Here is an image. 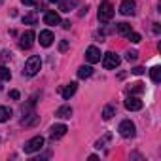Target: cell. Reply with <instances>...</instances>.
I'll list each match as a JSON object with an SVG mask.
<instances>
[{"label":"cell","instance_id":"obj_1","mask_svg":"<svg viewBox=\"0 0 161 161\" xmlns=\"http://www.w3.org/2000/svg\"><path fill=\"white\" fill-rule=\"evenodd\" d=\"M40 68H42V59H40L38 55H32V57H29L27 63H25L23 76H36Z\"/></svg>","mask_w":161,"mask_h":161},{"label":"cell","instance_id":"obj_2","mask_svg":"<svg viewBox=\"0 0 161 161\" xmlns=\"http://www.w3.org/2000/svg\"><path fill=\"white\" fill-rule=\"evenodd\" d=\"M97 17H99L101 23H108V21H112V17H114V6H112V2H108V0L101 2Z\"/></svg>","mask_w":161,"mask_h":161},{"label":"cell","instance_id":"obj_3","mask_svg":"<svg viewBox=\"0 0 161 161\" xmlns=\"http://www.w3.org/2000/svg\"><path fill=\"white\" fill-rule=\"evenodd\" d=\"M42 146H44V136H34V138L25 142L23 150H25V153H34V152L42 150Z\"/></svg>","mask_w":161,"mask_h":161},{"label":"cell","instance_id":"obj_4","mask_svg":"<svg viewBox=\"0 0 161 161\" xmlns=\"http://www.w3.org/2000/svg\"><path fill=\"white\" fill-rule=\"evenodd\" d=\"M34 38H36L34 31H25L21 34V38H19V47L21 49H31L32 44H34Z\"/></svg>","mask_w":161,"mask_h":161},{"label":"cell","instance_id":"obj_5","mask_svg":"<svg viewBox=\"0 0 161 161\" xmlns=\"http://www.w3.org/2000/svg\"><path fill=\"white\" fill-rule=\"evenodd\" d=\"M118 131H119V135L123 138H131V136H135V123L131 119H123L119 123V129Z\"/></svg>","mask_w":161,"mask_h":161},{"label":"cell","instance_id":"obj_6","mask_svg":"<svg viewBox=\"0 0 161 161\" xmlns=\"http://www.w3.org/2000/svg\"><path fill=\"white\" fill-rule=\"evenodd\" d=\"M118 64H119V57H118L116 53L108 51V53L103 55V66H104L106 70H112V68H116Z\"/></svg>","mask_w":161,"mask_h":161},{"label":"cell","instance_id":"obj_7","mask_svg":"<svg viewBox=\"0 0 161 161\" xmlns=\"http://www.w3.org/2000/svg\"><path fill=\"white\" fill-rule=\"evenodd\" d=\"M86 59H87V63H91V64L99 63V61H101V49H99L97 46H89V47L86 49Z\"/></svg>","mask_w":161,"mask_h":161},{"label":"cell","instance_id":"obj_8","mask_svg":"<svg viewBox=\"0 0 161 161\" xmlns=\"http://www.w3.org/2000/svg\"><path fill=\"white\" fill-rule=\"evenodd\" d=\"M66 125H63V123H57V125H53L51 129H49V138L51 140H57V138H61V136H64L66 135Z\"/></svg>","mask_w":161,"mask_h":161},{"label":"cell","instance_id":"obj_9","mask_svg":"<svg viewBox=\"0 0 161 161\" xmlns=\"http://www.w3.org/2000/svg\"><path fill=\"white\" fill-rule=\"evenodd\" d=\"M135 8H136L135 0H123L119 6V14L121 15H135Z\"/></svg>","mask_w":161,"mask_h":161},{"label":"cell","instance_id":"obj_10","mask_svg":"<svg viewBox=\"0 0 161 161\" xmlns=\"http://www.w3.org/2000/svg\"><path fill=\"white\" fill-rule=\"evenodd\" d=\"M38 40H40V46L49 47V46L53 44L55 36H53V32H51V31H42V32H40V36H38Z\"/></svg>","mask_w":161,"mask_h":161},{"label":"cell","instance_id":"obj_11","mask_svg":"<svg viewBox=\"0 0 161 161\" xmlns=\"http://www.w3.org/2000/svg\"><path fill=\"white\" fill-rule=\"evenodd\" d=\"M125 108L131 110V112H136V110L142 108V101H140L138 97H129V99L125 101Z\"/></svg>","mask_w":161,"mask_h":161},{"label":"cell","instance_id":"obj_12","mask_svg":"<svg viewBox=\"0 0 161 161\" xmlns=\"http://www.w3.org/2000/svg\"><path fill=\"white\" fill-rule=\"evenodd\" d=\"M76 89H78V84H76V82H70L68 86H64V87L61 89V95H63V99H64V101H68V99H70V97L76 93Z\"/></svg>","mask_w":161,"mask_h":161},{"label":"cell","instance_id":"obj_13","mask_svg":"<svg viewBox=\"0 0 161 161\" xmlns=\"http://www.w3.org/2000/svg\"><path fill=\"white\" fill-rule=\"evenodd\" d=\"M44 23L49 25V27H53V25H61V17H59V14H55V12H47V14L44 15Z\"/></svg>","mask_w":161,"mask_h":161},{"label":"cell","instance_id":"obj_14","mask_svg":"<svg viewBox=\"0 0 161 161\" xmlns=\"http://www.w3.org/2000/svg\"><path fill=\"white\" fill-rule=\"evenodd\" d=\"M76 4H78V0H61V2H59V10L61 12H70V10L76 8Z\"/></svg>","mask_w":161,"mask_h":161},{"label":"cell","instance_id":"obj_15","mask_svg":"<svg viewBox=\"0 0 161 161\" xmlns=\"http://www.w3.org/2000/svg\"><path fill=\"white\" fill-rule=\"evenodd\" d=\"M91 74H93V68H91L89 64H87V66L84 64V66H80V68H78V78H82V80H86V78H89Z\"/></svg>","mask_w":161,"mask_h":161},{"label":"cell","instance_id":"obj_16","mask_svg":"<svg viewBox=\"0 0 161 161\" xmlns=\"http://www.w3.org/2000/svg\"><path fill=\"white\" fill-rule=\"evenodd\" d=\"M55 116H57V118H61V119H66V118H70V116H72V108H70V106H61V108L55 112Z\"/></svg>","mask_w":161,"mask_h":161},{"label":"cell","instance_id":"obj_17","mask_svg":"<svg viewBox=\"0 0 161 161\" xmlns=\"http://www.w3.org/2000/svg\"><path fill=\"white\" fill-rule=\"evenodd\" d=\"M116 31H118V34L127 36V34L131 32V25H129V23H118V25H116Z\"/></svg>","mask_w":161,"mask_h":161},{"label":"cell","instance_id":"obj_18","mask_svg":"<svg viewBox=\"0 0 161 161\" xmlns=\"http://www.w3.org/2000/svg\"><path fill=\"white\" fill-rule=\"evenodd\" d=\"M150 76H152V82L153 84H159L161 82V66H153L150 70Z\"/></svg>","mask_w":161,"mask_h":161},{"label":"cell","instance_id":"obj_19","mask_svg":"<svg viewBox=\"0 0 161 161\" xmlns=\"http://www.w3.org/2000/svg\"><path fill=\"white\" fill-rule=\"evenodd\" d=\"M12 118V110L8 106H0V123H4Z\"/></svg>","mask_w":161,"mask_h":161},{"label":"cell","instance_id":"obj_20","mask_svg":"<svg viewBox=\"0 0 161 161\" xmlns=\"http://www.w3.org/2000/svg\"><path fill=\"white\" fill-rule=\"evenodd\" d=\"M8 80H12V72H10V68H6L2 64L0 66V82H8Z\"/></svg>","mask_w":161,"mask_h":161},{"label":"cell","instance_id":"obj_21","mask_svg":"<svg viewBox=\"0 0 161 161\" xmlns=\"http://www.w3.org/2000/svg\"><path fill=\"white\" fill-rule=\"evenodd\" d=\"M114 114H116V108H114L112 104L104 106V110H103V118H104V119H110V118H112Z\"/></svg>","mask_w":161,"mask_h":161},{"label":"cell","instance_id":"obj_22","mask_svg":"<svg viewBox=\"0 0 161 161\" xmlns=\"http://www.w3.org/2000/svg\"><path fill=\"white\" fill-rule=\"evenodd\" d=\"M23 23H25V25H34V23H36V15H34V14L25 15V17H23Z\"/></svg>","mask_w":161,"mask_h":161},{"label":"cell","instance_id":"obj_23","mask_svg":"<svg viewBox=\"0 0 161 161\" xmlns=\"http://www.w3.org/2000/svg\"><path fill=\"white\" fill-rule=\"evenodd\" d=\"M127 36H129V40H131L133 44H138V42L142 40V38H140V34H138V32H133V31H131V32H129Z\"/></svg>","mask_w":161,"mask_h":161},{"label":"cell","instance_id":"obj_24","mask_svg":"<svg viewBox=\"0 0 161 161\" xmlns=\"http://www.w3.org/2000/svg\"><path fill=\"white\" fill-rule=\"evenodd\" d=\"M142 91H144V84H140V82L133 84V87H131V93H142Z\"/></svg>","mask_w":161,"mask_h":161},{"label":"cell","instance_id":"obj_25","mask_svg":"<svg viewBox=\"0 0 161 161\" xmlns=\"http://www.w3.org/2000/svg\"><path fill=\"white\" fill-rule=\"evenodd\" d=\"M125 59H127L129 63H133V61L138 59V53H136V51H127V53H125Z\"/></svg>","mask_w":161,"mask_h":161},{"label":"cell","instance_id":"obj_26","mask_svg":"<svg viewBox=\"0 0 161 161\" xmlns=\"http://www.w3.org/2000/svg\"><path fill=\"white\" fill-rule=\"evenodd\" d=\"M12 57V53H8V51H2V53H0V61H8Z\"/></svg>","mask_w":161,"mask_h":161},{"label":"cell","instance_id":"obj_27","mask_svg":"<svg viewBox=\"0 0 161 161\" xmlns=\"http://www.w3.org/2000/svg\"><path fill=\"white\" fill-rule=\"evenodd\" d=\"M131 72H133V74H136V76H140V74H144V68H142V66H136V68H133Z\"/></svg>","mask_w":161,"mask_h":161},{"label":"cell","instance_id":"obj_28","mask_svg":"<svg viewBox=\"0 0 161 161\" xmlns=\"http://www.w3.org/2000/svg\"><path fill=\"white\" fill-rule=\"evenodd\" d=\"M21 2H23L25 6H36V2H38V0H21Z\"/></svg>","mask_w":161,"mask_h":161},{"label":"cell","instance_id":"obj_29","mask_svg":"<svg viewBox=\"0 0 161 161\" xmlns=\"http://www.w3.org/2000/svg\"><path fill=\"white\" fill-rule=\"evenodd\" d=\"M66 47H68V42H66V40H63V42L59 44V51H64Z\"/></svg>","mask_w":161,"mask_h":161},{"label":"cell","instance_id":"obj_30","mask_svg":"<svg viewBox=\"0 0 161 161\" xmlns=\"http://www.w3.org/2000/svg\"><path fill=\"white\" fill-rule=\"evenodd\" d=\"M10 97H12L14 101H19V91H15V89H14V91H10Z\"/></svg>","mask_w":161,"mask_h":161},{"label":"cell","instance_id":"obj_31","mask_svg":"<svg viewBox=\"0 0 161 161\" xmlns=\"http://www.w3.org/2000/svg\"><path fill=\"white\" fill-rule=\"evenodd\" d=\"M106 140H110V135H106V136H104V138H101V140H99V142H97V148H101V146H103V144H104V142H106Z\"/></svg>","mask_w":161,"mask_h":161},{"label":"cell","instance_id":"obj_32","mask_svg":"<svg viewBox=\"0 0 161 161\" xmlns=\"http://www.w3.org/2000/svg\"><path fill=\"white\" fill-rule=\"evenodd\" d=\"M61 25H63V29H70V21H63Z\"/></svg>","mask_w":161,"mask_h":161},{"label":"cell","instance_id":"obj_33","mask_svg":"<svg viewBox=\"0 0 161 161\" xmlns=\"http://www.w3.org/2000/svg\"><path fill=\"white\" fill-rule=\"evenodd\" d=\"M47 2H51V4H57V2H61V0H47Z\"/></svg>","mask_w":161,"mask_h":161},{"label":"cell","instance_id":"obj_34","mask_svg":"<svg viewBox=\"0 0 161 161\" xmlns=\"http://www.w3.org/2000/svg\"><path fill=\"white\" fill-rule=\"evenodd\" d=\"M2 2H4V0H0V4H2Z\"/></svg>","mask_w":161,"mask_h":161}]
</instances>
